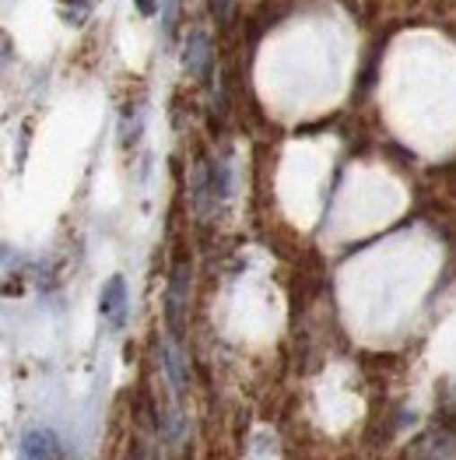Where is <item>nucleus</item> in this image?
I'll return each instance as SVG.
<instances>
[{
	"label": "nucleus",
	"instance_id": "obj_8",
	"mask_svg": "<svg viewBox=\"0 0 456 460\" xmlns=\"http://www.w3.org/2000/svg\"><path fill=\"white\" fill-rule=\"evenodd\" d=\"M137 7H141V14H152L154 11V0H134Z\"/></svg>",
	"mask_w": 456,
	"mask_h": 460
},
{
	"label": "nucleus",
	"instance_id": "obj_5",
	"mask_svg": "<svg viewBox=\"0 0 456 460\" xmlns=\"http://www.w3.org/2000/svg\"><path fill=\"white\" fill-rule=\"evenodd\" d=\"M162 358H165V373L172 380V390L180 394L187 386V358H183V351H180L176 341H169V345L162 348Z\"/></svg>",
	"mask_w": 456,
	"mask_h": 460
},
{
	"label": "nucleus",
	"instance_id": "obj_4",
	"mask_svg": "<svg viewBox=\"0 0 456 460\" xmlns=\"http://www.w3.org/2000/svg\"><path fill=\"white\" fill-rule=\"evenodd\" d=\"M183 64H187V71H190L197 81H204V77L211 75V64H215V53H211V42H207V36L197 29V32H190L187 36V42H183Z\"/></svg>",
	"mask_w": 456,
	"mask_h": 460
},
{
	"label": "nucleus",
	"instance_id": "obj_3",
	"mask_svg": "<svg viewBox=\"0 0 456 460\" xmlns=\"http://www.w3.org/2000/svg\"><path fill=\"white\" fill-rule=\"evenodd\" d=\"M99 313H102V320L119 331L123 323H127V281L113 274L106 285H102V296H99Z\"/></svg>",
	"mask_w": 456,
	"mask_h": 460
},
{
	"label": "nucleus",
	"instance_id": "obj_2",
	"mask_svg": "<svg viewBox=\"0 0 456 460\" xmlns=\"http://www.w3.org/2000/svg\"><path fill=\"white\" fill-rule=\"evenodd\" d=\"M18 457L22 460H67L60 439L53 429H29L22 436V447H18Z\"/></svg>",
	"mask_w": 456,
	"mask_h": 460
},
{
	"label": "nucleus",
	"instance_id": "obj_6",
	"mask_svg": "<svg viewBox=\"0 0 456 460\" xmlns=\"http://www.w3.org/2000/svg\"><path fill=\"white\" fill-rule=\"evenodd\" d=\"M228 190H232V176H228V162L225 158H215L211 162V193L218 200H225Z\"/></svg>",
	"mask_w": 456,
	"mask_h": 460
},
{
	"label": "nucleus",
	"instance_id": "obj_1",
	"mask_svg": "<svg viewBox=\"0 0 456 460\" xmlns=\"http://www.w3.org/2000/svg\"><path fill=\"white\" fill-rule=\"evenodd\" d=\"M187 303H190V264H176L172 278H169V288H165V323H169L172 338L183 334Z\"/></svg>",
	"mask_w": 456,
	"mask_h": 460
},
{
	"label": "nucleus",
	"instance_id": "obj_7",
	"mask_svg": "<svg viewBox=\"0 0 456 460\" xmlns=\"http://www.w3.org/2000/svg\"><path fill=\"white\" fill-rule=\"evenodd\" d=\"M215 14H218V22L225 25L228 14H232V0H215Z\"/></svg>",
	"mask_w": 456,
	"mask_h": 460
}]
</instances>
